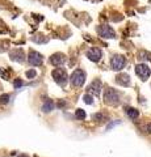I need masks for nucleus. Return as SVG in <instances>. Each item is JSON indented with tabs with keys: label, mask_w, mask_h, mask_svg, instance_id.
Instances as JSON below:
<instances>
[{
	"label": "nucleus",
	"mask_w": 151,
	"mask_h": 157,
	"mask_svg": "<svg viewBox=\"0 0 151 157\" xmlns=\"http://www.w3.org/2000/svg\"><path fill=\"white\" fill-rule=\"evenodd\" d=\"M53 78L55 80V83L58 84V85L61 86H65L66 83H67V78H68V76H67L66 71L63 68H57L53 71Z\"/></svg>",
	"instance_id": "1"
},
{
	"label": "nucleus",
	"mask_w": 151,
	"mask_h": 157,
	"mask_svg": "<svg viewBox=\"0 0 151 157\" xmlns=\"http://www.w3.org/2000/svg\"><path fill=\"white\" fill-rule=\"evenodd\" d=\"M70 80H71V84L75 86H82L83 84H84L85 81V74L84 71H82V69H76V71L72 72L71 77H70Z\"/></svg>",
	"instance_id": "2"
},
{
	"label": "nucleus",
	"mask_w": 151,
	"mask_h": 157,
	"mask_svg": "<svg viewBox=\"0 0 151 157\" xmlns=\"http://www.w3.org/2000/svg\"><path fill=\"white\" fill-rule=\"evenodd\" d=\"M110 66L114 71H120V69H122L126 66V59L121 57V55H114L110 59Z\"/></svg>",
	"instance_id": "3"
},
{
	"label": "nucleus",
	"mask_w": 151,
	"mask_h": 157,
	"mask_svg": "<svg viewBox=\"0 0 151 157\" xmlns=\"http://www.w3.org/2000/svg\"><path fill=\"white\" fill-rule=\"evenodd\" d=\"M104 100L105 102L108 103V105H117L118 103V93H117L116 91H113V89L108 88L107 91H105V94H104Z\"/></svg>",
	"instance_id": "4"
},
{
	"label": "nucleus",
	"mask_w": 151,
	"mask_h": 157,
	"mask_svg": "<svg viewBox=\"0 0 151 157\" xmlns=\"http://www.w3.org/2000/svg\"><path fill=\"white\" fill-rule=\"evenodd\" d=\"M135 74L138 75L142 80H147V77L150 76V68L147 64L142 63V64H138L135 67Z\"/></svg>",
	"instance_id": "5"
},
{
	"label": "nucleus",
	"mask_w": 151,
	"mask_h": 157,
	"mask_svg": "<svg viewBox=\"0 0 151 157\" xmlns=\"http://www.w3.org/2000/svg\"><path fill=\"white\" fill-rule=\"evenodd\" d=\"M97 33L104 38H113L114 37V30L108 25H103V26L97 28Z\"/></svg>",
	"instance_id": "6"
},
{
	"label": "nucleus",
	"mask_w": 151,
	"mask_h": 157,
	"mask_svg": "<svg viewBox=\"0 0 151 157\" xmlns=\"http://www.w3.org/2000/svg\"><path fill=\"white\" fill-rule=\"evenodd\" d=\"M101 55H103L101 50L97 49V47H92V49H89L88 51H87V57L92 62H99L100 59H101Z\"/></svg>",
	"instance_id": "7"
},
{
	"label": "nucleus",
	"mask_w": 151,
	"mask_h": 157,
	"mask_svg": "<svg viewBox=\"0 0 151 157\" xmlns=\"http://www.w3.org/2000/svg\"><path fill=\"white\" fill-rule=\"evenodd\" d=\"M28 60H29V63L32 66H41L42 64V55L37 51H30Z\"/></svg>",
	"instance_id": "8"
},
{
	"label": "nucleus",
	"mask_w": 151,
	"mask_h": 157,
	"mask_svg": "<svg viewBox=\"0 0 151 157\" xmlns=\"http://www.w3.org/2000/svg\"><path fill=\"white\" fill-rule=\"evenodd\" d=\"M49 62L53 64V66H62V64H65L66 62V57L63 54H61V52H57V54L51 55L49 59Z\"/></svg>",
	"instance_id": "9"
},
{
	"label": "nucleus",
	"mask_w": 151,
	"mask_h": 157,
	"mask_svg": "<svg viewBox=\"0 0 151 157\" xmlns=\"http://www.w3.org/2000/svg\"><path fill=\"white\" fill-rule=\"evenodd\" d=\"M88 91L91 92V93L99 96L100 92H101V81H100V80H95L93 83H92L91 85L88 86Z\"/></svg>",
	"instance_id": "10"
},
{
	"label": "nucleus",
	"mask_w": 151,
	"mask_h": 157,
	"mask_svg": "<svg viewBox=\"0 0 151 157\" xmlns=\"http://www.w3.org/2000/svg\"><path fill=\"white\" fill-rule=\"evenodd\" d=\"M11 58L21 63V62H24V52H22V50H15V51L11 52Z\"/></svg>",
	"instance_id": "11"
},
{
	"label": "nucleus",
	"mask_w": 151,
	"mask_h": 157,
	"mask_svg": "<svg viewBox=\"0 0 151 157\" xmlns=\"http://www.w3.org/2000/svg\"><path fill=\"white\" fill-rule=\"evenodd\" d=\"M116 81H117V84H120V85H129L130 77H129V75H120V76H117Z\"/></svg>",
	"instance_id": "12"
},
{
	"label": "nucleus",
	"mask_w": 151,
	"mask_h": 157,
	"mask_svg": "<svg viewBox=\"0 0 151 157\" xmlns=\"http://www.w3.org/2000/svg\"><path fill=\"white\" fill-rule=\"evenodd\" d=\"M126 114L127 115H129L131 119H135L137 117H138V110H137V109H133V107H127L126 109Z\"/></svg>",
	"instance_id": "13"
},
{
	"label": "nucleus",
	"mask_w": 151,
	"mask_h": 157,
	"mask_svg": "<svg viewBox=\"0 0 151 157\" xmlns=\"http://www.w3.org/2000/svg\"><path fill=\"white\" fill-rule=\"evenodd\" d=\"M53 109H54V103H53L51 101H46L42 106V110L45 111V113H49V111H51Z\"/></svg>",
	"instance_id": "14"
},
{
	"label": "nucleus",
	"mask_w": 151,
	"mask_h": 157,
	"mask_svg": "<svg viewBox=\"0 0 151 157\" xmlns=\"http://www.w3.org/2000/svg\"><path fill=\"white\" fill-rule=\"evenodd\" d=\"M75 115H76L78 119H84V118H85V111L82 110V109H78V110H76V114H75Z\"/></svg>",
	"instance_id": "15"
},
{
	"label": "nucleus",
	"mask_w": 151,
	"mask_h": 157,
	"mask_svg": "<svg viewBox=\"0 0 151 157\" xmlns=\"http://www.w3.org/2000/svg\"><path fill=\"white\" fill-rule=\"evenodd\" d=\"M9 101V94H3L0 96V103H8Z\"/></svg>",
	"instance_id": "16"
},
{
	"label": "nucleus",
	"mask_w": 151,
	"mask_h": 157,
	"mask_svg": "<svg viewBox=\"0 0 151 157\" xmlns=\"http://www.w3.org/2000/svg\"><path fill=\"white\" fill-rule=\"evenodd\" d=\"M83 100H84V102L88 103V105H91V103L93 102V100H92V96H89V94H85V96L83 97Z\"/></svg>",
	"instance_id": "17"
},
{
	"label": "nucleus",
	"mask_w": 151,
	"mask_h": 157,
	"mask_svg": "<svg viewBox=\"0 0 151 157\" xmlns=\"http://www.w3.org/2000/svg\"><path fill=\"white\" fill-rule=\"evenodd\" d=\"M36 76H37V72H36L34 69H30V71H28V72H26V77L33 78V77H36Z\"/></svg>",
	"instance_id": "18"
},
{
	"label": "nucleus",
	"mask_w": 151,
	"mask_h": 157,
	"mask_svg": "<svg viewBox=\"0 0 151 157\" xmlns=\"http://www.w3.org/2000/svg\"><path fill=\"white\" fill-rule=\"evenodd\" d=\"M93 119L95 120H103V119H105V115H103V114H95Z\"/></svg>",
	"instance_id": "19"
},
{
	"label": "nucleus",
	"mask_w": 151,
	"mask_h": 157,
	"mask_svg": "<svg viewBox=\"0 0 151 157\" xmlns=\"http://www.w3.org/2000/svg\"><path fill=\"white\" fill-rule=\"evenodd\" d=\"M13 85H15V88L17 89V88H20V86H22V85H24V83H22L21 80H16V81H15V84H13Z\"/></svg>",
	"instance_id": "20"
},
{
	"label": "nucleus",
	"mask_w": 151,
	"mask_h": 157,
	"mask_svg": "<svg viewBox=\"0 0 151 157\" xmlns=\"http://www.w3.org/2000/svg\"><path fill=\"white\" fill-rule=\"evenodd\" d=\"M118 123H120V120H118V122H113V123H110V124H109V126H108V130H109V128H112V127H113V126L118 124Z\"/></svg>",
	"instance_id": "21"
}]
</instances>
